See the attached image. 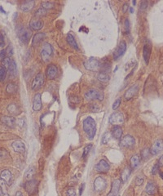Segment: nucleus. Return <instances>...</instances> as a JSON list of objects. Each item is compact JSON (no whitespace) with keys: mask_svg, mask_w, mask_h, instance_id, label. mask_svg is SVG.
<instances>
[{"mask_svg":"<svg viewBox=\"0 0 163 196\" xmlns=\"http://www.w3.org/2000/svg\"><path fill=\"white\" fill-rule=\"evenodd\" d=\"M83 131L85 132L89 140H93L96 134V123L95 121V119L91 116L86 117L83 120Z\"/></svg>","mask_w":163,"mask_h":196,"instance_id":"obj_1","label":"nucleus"},{"mask_svg":"<svg viewBox=\"0 0 163 196\" xmlns=\"http://www.w3.org/2000/svg\"><path fill=\"white\" fill-rule=\"evenodd\" d=\"M53 55V48L48 43H45L42 45L41 50V58L44 62H48Z\"/></svg>","mask_w":163,"mask_h":196,"instance_id":"obj_2","label":"nucleus"},{"mask_svg":"<svg viewBox=\"0 0 163 196\" xmlns=\"http://www.w3.org/2000/svg\"><path fill=\"white\" fill-rule=\"evenodd\" d=\"M84 97L87 101H95V100H99V101H103L105 95L103 92L98 91L96 89H91L85 93Z\"/></svg>","mask_w":163,"mask_h":196,"instance_id":"obj_3","label":"nucleus"},{"mask_svg":"<svg viewBox=\"0 0 163 196\" xmlns=\"http://www.w3.org/2000/svg\"><path fill=\"white\" fill-rule=\"evenodd\" d=\"M17 36L21 43L27 44L31 38V32L26 28L20 27L17 30Z\"/></svg>","mask_w":163,"mask_h":196,"instance_id":"obj_4","label":"nucleus"},{"mask_svg":"<svg viewBox=\"0 0 163 196\" xmlns=\"http://www.w3.org/2000/svg\"><path fill=\"white\" fill-rule=\"evenodd\" d=\"M84 67L87 70L96 72L100 69V62L96 58H90L84 62Z\"/></svg>","mask_w":163,"mask_h":196,"instance_id":"obj_5","label":"nucleus"},{"mask_svg":"<svg viewBox=\"0 0 163 196\" xmlns=\"http://www.w3.org/2000/svg\"><path fill=\"white\" fill-rule=\"evenodd\" d=\"M109 124L115 126H120L124 123V116L121 112H115L112 114L109 117Z\"/></svg>","mask_w":163,"mask_h":196,"instance_id":"obj_6","label":"nucleus"},{"mask_svg":"<svg viewBox=\"0 0 163 196\" xmlns=\"http://www.w3.org/2000/svg\"><path fill=\"white\" fill-rule=\"evenodd\" d=\"M43 84H44V75H42V73H39L33 79L31 88H32L33 91H38V90L42 88Z\"/></svg>","mask_w":163,"mask_h":196,"instance_id":"obj_7","label":"nucleus"},{"mask_svg":"<svg viewBox=\"0 0 163 196\" xmlns=\"http://www.w3.org/2000/svg\"><path fill=\"white\" fill-rule=\"evenodd\" d=\"M0 178L2 179L3 182L8 184V185H11L12 183H13L14 181V177L13 175L11 173V172L8 170V169H5V170H3L1 172V174H0Z\"/></svg>","mask_w":163,"mask_h":196,"instance_id":"obj_8","label":"nucleus"},{"mask_svg":"<svg viewBox=\"0 0 163 196\" xmlns=\"http://www.w3.org/2000/svg\"><path fill=\"white\" fill-rule=\"evenodd\" d=\"M110 169V166L109 163L105 159H101L98 162V163L96 164L95 166V169L97 172H100V173H105L109 170Z\"/></svg>","mask_w":163,"mask_h":196,"instance_id":"obj_9","label":"nucleus"},{"mask_svg":"<svg viewBox=\"0 0 163 196\" xmlns=\"http://www.w3.org/2000/svg\"><path fill=\"white\" fill-rule=\"evenodd\" d=\"M107 186V183L104 177H98L95 179L94 182V190L97 192L103 191L105 190V188Z\"/></svg>","mask_w":163,"mask_h":196,"instance_id":"obj_10","label":"nucleus"},{"mask_svg":"<svg viewBox=\"0 0 163 196\" xmlns=\"http://www.w3.org/2000/svg\"><path fill=\"white\" fill-rule=\"evenodd\" d=\"M37 187H38V181L34 179L28 181L27 182H25V185H24L25 190L30 194H33V193H35L37 191Z\"/></svg>","mask_w":163,"mask_h":196,"instance_id":"obj_11","label":"nucleus"},{"mask_svg":"<svg viewBox=\"0 0 163 196\" xmlns=\"http://www.w3.org/2000/svg\"><path fill=\"white\" fill-rule=\"evenodd\" d=\"M127 50V43L125 41H121L119 43L118 47H117V49L115 50V52L113 53V59L114 60H118L126 52Z\"/></svg>","mask_w":163,"mask_h":196,"instance_id":"obj_12","label":"nucleus"},{"mask_svg":"<svg viewBox=\"0 0 163 196\" xmlns=\"http://www.w3.org/2000/svg\"><path fill=\"white\" fill-rule=\"evenodd\" d=\"M163 150V140L162 139H158L152 144V147L150 149V154L152 155H156L159 154L161 151Z\"/></svg>","mask_w":163,"mask_h":196,"instance_id":"obj_13","label":"nucleus"},{"mask_svg":"<svg viewBox=\"0 0 163 196\" xmlns=\"http://www.w3.org/2000/svg\"><path fill=\"white\" fill-rule=\"evenodd\" d=\"M58 75V69L55 65L51 64L47 67L46 69V75L48 79H55V77Z\"/></svg>","mask_w":163,"mask_h":196,"instance_id":"obj_14","label":"nucleus"},{"mask_svg":"<svg viewBox=\"0 0 163 196\" xmlns=\"http://www.w3.org/2000/svg\"><path fill=\"white\" fill-rule=\"evenodd\" d=\"M120 144H121L122 146L126 147V148H130V147H132L135 146L136 141H135L133 137H131L130 135H127L125 136L124 137H122Z\"/></svg>","mask_w":163,"mask_h":196,"instance_id":"obj_15","label":"nucleus"},{"mask_svg":"<svg viewBox=\"0 0 163 196\" xmlns=\"http://www.w3.org/2000/svg\"><path fill=\"white\" fill-rule=\"evenodd\" d=\"M139 91V86L137 84L136 85H133L131 86L130 88L127 89V92H125L124 97L125 99L127 100V101H130V99H132L133 97L136 96L137 92Z\"/></svg>","mask_w":163,"mask_h":196,"instance_id":"obj_16","label":"nucleus"},{"mask_svg":"<svg viewBox=\"0 0 163 196\" xmlns=\"http://www.w3.org/2000/svg\"><path fill=\"white\" fill-rule=\"evenodd\" d=\"M120 186H121V180L116 179L114 180L112 183L110 192L108 194L107 196H117L120 191Z\"/></svg>","mask_w":163,"mask_h":196,"instance_id":"obj_17","label":"nucleus"},{"mask_svg":"<svg viewBox=\"0 0 163 196\" xmlns=\"http://www.w3.org/2000/svg\"><path fill=\"white\" fill-rule=\"evenodd\" d=\"M0 120L2 124L9 127H14L16 126V119L11 116H3Z\"/></svg>","mask_w":163,"mask_h":196,"instance_id":"obj_18","label":"nucleus"},{"mask_svg":"<svg viewBox=\"0 0 163 196\" xmlns=\"http://www.w3.org/2000/svg\"><path fill=\"white\" fill-rule=\"evenodd\" d=\"M41 94L37 93L33 100V111H39L42 109V98Z\"/></svg>","mask_w":163,"mask_h":196,"instance_id":"obj_19","label":"nucleus"},{"mask_svg":"<svg viewBox=\"0 0 163 196\" xmlns=\"http://www.w3.org/2000/svg\"><path fill=\"white\" fill-rule=\"evenodd\" d=\"M12 149H14V151L17 152V153H20V154H22L25 151V146L24 142L21 141H14L12 145Z\"/></svg>","mask_w":163,"mask_h":196,"instance_id":"obj_20","label":"nucleus"},{"mask_svg":"<svg viewBox=\"0 0 163 196\" xmlns=\"http://www.w3.org/2000/svg\"><path fill=\"white\" fill-rule=\"evenodd\" d=\"M30 28H31L33 31H39L43 27V22L40 20H31L29 24Z\"/></svg>","mask_w":163,"mask_h":196,"instance_id":"obj_21","label":"nucleus"},{"mask_svg":"<svg viewBox=\"0 0 163 196\" xmlns=\"http://www.w3.org/2000/svg\"><path fill=\"white\" fill-rule=\"evenodd\" d=\"M151 51H152V48H151V46H150V45H144V49H143V56H144V60L147 65L149 62L150 56H151Z\"/></svg>","mask_w":163,"mask_h":196,"instance_id":"obj_22","label":"nucleus"},{"mask_svg":"<svg viewBox=\"0 0 163 196\" xmlns=\"http://www.w3.org/2000/svg\"><path fill=\"white\" fill-rule=\"evenodd\" d=\"M45 37H46L45 33H37L32 39V46H37L39 44L45 39Z\"/></svg>","mask_w":163,"mask_h":196,"instance_id":"obj_23","label":"nucleus"},{"mask_svg":"<svg viewBox=\"0 0 163 196\" xmlns=\"http://www.w3.org/2000/svg\"><path fill=\"white\" fill-rule=\"evenodd\" d=\"M111 134L113 136V137H114V138L117 139V140L120 139L122 136V127H120V126H115V127L112 129Z\"/></svg>","mask_w":163,"mask_h":196,"instance_id":"obj_24","label":"nucleus"},{"mask_svg":"<svg viewBox=\"0 0 163 196\" xmlns=\"http://www.w3.org/2000/svg\"><path fill=\"white\" fill-rule=\"evenodd\" d=\"M7 110L8 111L9 113L11 114H14V115H16V114H18L20 113V107L18 106V105L17 104H15V103H11V104H9L8 108H7Z\"/></svg>","mask_w":163,"mask_h":196,"instance_id":"obj_25","label":"nucleus"},{"mask_svg":"<svg viewBox=\"0 0 163 196\" xmlns=\"http://www.w3.org/2000/svg\"><path fill=\"white\" fill-rule=\"evenodd\" d=\"M8 71L9 74L11 75V77H16L17 75V63H16V61H14V60H11V64H10V66L8 67Z\"/></svg>","mask_w":163,"mask_h":196,"instance_id":"obj_26","label":"nucleus"},{"mask_svg":"<svg viewBox=\"0 0 163 196\" xmlns=\"http://www.w3.org/2000/svg\"><path fill=\"white\" fill-rule=\"evenodd\" d=\"M34 1H26L24 2L21 5V10L24 11H31L34 7Z\"/></svg>","mask_w":163,"mask_h":196,"instance_id":"obj_27","label":"nucleus"},{"mask_svg":"<svg viewBox=\"0 0 163 196\" xmlns=\"http://www.w3.org/2000/svg\"><path fill=\"white\" fill-rule=\"evenodd\" d=\"M96 79L100 82H102V83H107L109 81V75L107 74V73H105V72H99L98 74L96 75Z\"/></svg>","mask_w":163,"mask_h":196,"instance_id":"obj_28","label":"nucleus"},{"mask_svg":"<svg viewBox=\"0 0 163 196\" xmlns=\"http://www.w3.org/2000/svg\"><path fill=\"white\" fill-rule=\"evenodd\" d=\"M67 42L69 44V46H71L73 48H74L76 50H78V46H77V43L76 40H75L74 37L71 34H68L66 37Z\"/></svg>","mask_w":163,"mask_h":196,"instance_id":"obj_29","label":"nucleus"},{"mask_svg":"<svg viewBox=\"0 0 163 196\" xmlns=\"http://www.w3.org/2000/svg\"><path fill=\"white\" fill-rule=\"evenodd\" d=\"M130 163L131 169H136V168H138L139 166V163H140V159H139V155H133L132 157H131V159H130Z\"/></svg>","mask_w":163,"mask_h":196,"instance_id":"obj_30","label":"nucleus"},{"mask_svg":"<svg viewBox=\"0 0 163 196\" xmlns=\"http://www.w3.org/2000/svg\"><path fill=\"white\" fill-rule=\"evenodd\" d=\"M156 190H157V187H156L154 183L152 182H149L147 184L146 187H145L146 193L148 194H149V195L154 194L155 192H156Z\"/></svg>","mask_w":163,"mask_h":196,"instance_id":"obj_31","label":"nucleus"},{"mask_svg":"<svg viewBox=\"0 0 163 196\" xmlns=\"http://www.w3.org/2000/svg\"><path fill=\"white\" fill-rule=\"evenodd\" d=\"M6 92L8 94H15L17 92V85L14 83H10L7 85Z\"/></svg>","mask_w":163,"mask_h":196,"instance_id":"obj_32","label":"nucleus"},{"mask_svg":"<svg viewBox=\"0 0 163 196\" xmlns=\"http://www.w3.org/2000/svg\"><path fill=\"white\" fill-rule=\"evenodd\" d=\"M130 175V168H126V169H123V171L122 172V174H121V178H122V182H126L127 181V179L129 178Z\"/></svg>","mask_w":163,"mask_h":196,"instance_id":"obj_33","label":"nucleus"},{"mask_svg":"<svg viewBox=\"0 0 163 196\" xmlns=\"http://www.w3.org/2000/svg\"><path fill=\"white\" fill-rule=\"evenodd\" d=\"M34 174H35V169H34L33 167H31V168H30V169H28L27 171H26V172H25V179H27L28 181L32 180L33 179V176H34Z\"/></svg>","mask_w":163,"mask_h":196,"instance_id":"obj_34","label":"nucleus"},{"mask_svg":"<svg viewBox=\"0 0 163 196\" xmlns=\"http://www.w3.org/2000/svg\"><path fill=\"white\" fill-rule=\"evenodd\" d=\"M42 8L46 9H52L55 8V3H52V2H42L41 3Z\"/></svg>","mask_w":163,"mask_h":196,"instance_id":"obj_35","label":"nucleus"},{"mask_svg":"<svg viewBox=\"0 0 163 196\" xmlns=\"http://www.w3.org/2000/svg\"><path fill=\"white\" fill-rule=\"evenodd\" d=\"M110 137H111V133H105L104 135H103L102 137V139H101V143L103 144V145H106V144L108 143V141H109V140H110Z\"/></svg>","mask_w":163,"mask_h":196,"instance_id":"obj_36","label":"nucleus"},{"mask_svg":"<svg viewBox=\"0 0 163 196\" xmlns=\"http://www.w3.org/2000/svg\"><path fill=\"white\" fill-rule=\"evenodd\" d=\"M6 75H7V69L3 66H0V82L5 79Z\"/></svg>","mask_w":163,"mask_h":196,"instance_id":"obj_37","label":"nucleus"},{"mask_svg":"<svg viewBox=\"0 0 163 196\" xmlns=\"http://www.w3.org/2000/svg\"><path fill=\"white\" fill-rule=\"evenodd\" d=\"M92 148V144H88L87 146H85L84 149H83V158H86L87 155H88L89 152Z\"/></svg>","mask_w":163,"mask_h":196,"instance_id":"obj_38","label":"nucleus"},{"mask_svg":"<svg viewBox=\"0 0 163 196\" xmlns=\"http://www.w3.org/2000/svg\"><path fill=\"white\" fill-rule=\"evenodd\" d=\"M151 155L150 154V149H144L142 151H141V156L144 159H146L148 158L149 157V155Z\"/></svg>","mask_w":163,"mask_h":196,"instance_id":"obj_39","label":"nucleus"},{"mask_svg":"<svg viewBox=\"0 0 163 196\" xmlns=\"http://www.w3.org/2000/svg\"><path fill=\"white\" fill-rule=\"evenodd\" d=\"M121 103H122V99H121V97H119V98H118V99L113 102V106H112V108H113V111H115V110H117L118 108L120 106V105H121Z\"/></svg>","mask_w":163,"mask_h":196,"instance_id":"obj_40","label":"nucleus"},{"mask_svg":"<svg viewBox=\"0 0 163 196\" xmlns=\"http://www.w3.org/2000/svg\"><path fill=\"white\" fill-rule=\"evenodd\" d=\"M46 13H47L46 10H45L44 8H39V10H38V11H36V13H35V16H36V17H44L45 15H46Z\"/></svg>","mask_w":163,"mask_h":196,"instance_id":"obj_41","label":"nucleus"},{"mask_svg":"<svg viewBox=\"0 0 163 196\" xmlns=\"http://www.w3.org/2000/svg\"><path fill=\"white\" fill-rule=\"evenodd\" d=\"M11 59H10L9 57H6L3 61V66H4L6 69H8L9 66H10V64H11Z\"/></svg>","mask_w":163,"mask_h":196,"instance_id":"obj_42","label":"nucleus"},{"mask_svg":"<svg viewBox=\"0 0 163 196\" xmlns=\"http://www.w3.org/2000/svg\"><path fill=\"white\" fill-rule=\"evenodd\" d=\"M148 8V2L147 1H142L140 3V7H139V11H144Z\"/></svg>","mask_w":163,"mask_h":196,"instance_id":"obj_43","label":"nucleus"},{"mask_svg":"<svg viewBox=\"0 0 163 196\" xmlns=\"http://www.w3.org/2000/svg\"><path fill=\"white\" fill-rule=\"evenodd\" d=\"M67 196H77L76 194V191L74 188H69L68 190H67Z\"/></svg>","mask_w":163,"mask_h":196,"instance_id":"obj_44","label":"nucleus"},{"mask_svg":"<svg viewBox=\"0 0 163 196\" xmlns=\"http://www.w3.org/2000/svg\"><path fill=\"white\" fill-rule=\"evenodd\" d=\"M136 183L137 185H141L144 183V177L143 176H137L136 179Z\"/></svg>","mask_w":163,"mask_h":196,"instance_id":"obj_45","label":"nucleus"},{"mask_svg":"<svg viewBox=\"0 0 163 196\" xmlns=\"http://www.w3.org/2000/svg\"><path fill=\"white\" fill-rule=\"evenodd\" d=\"M69 101L70 102L74 103V104H77L80 101V100H79V97H76V96H73V97H69Z\"/></svg>","mask_w":163,"mask_h":196,"instance_id":"obj_46","label":"nucleus"},{"mask_svg":"<svg viewBox=\"0 0 163 196\" xmlns=\"http://www.w3.org/2000/svg\"><path fill=\"white\" fill-rule=\"evenodd\" d=\"M90 109H91V111H93V112H97V111H99V110H100V107L98 106L97 104H92V105L90 106Z\"/></svg>","mask_w":163,"mask_h":196,"instance_id":"obj_47","label":"nucleus"},{"mask_svg":"<svg viewBox=\"0 0 163 196\" xmlns=\"http://www.w3.org/2000/svg\"><path fill=\"white\" fill-rule=\"evenodd\" d=\"M124 25H125V29H126V31H127V33L129 32L130 31V21H129V20L126 19L124 22Z\"/></svg>","mask_w":163,"mask_h":196,"instance_id":"obj_48","label":"nucleus"},{"mask_svg":"<svg viewBox=\"0 0 163 196\" xmlns=\"http://www.w3.org/2000/svg\"><path fill=\"white\" fill-rule=\"evenodd\" d=\"M159 168H160V167L158 165V163H157V164H155L152 169V174H153V175H156V174L158 173V172H159Z\"/></svg>","mask_w":163,"mask_h":196,"instance_id":"obj_49","label":"nucleus"},{"mask_svg":"<svg viewBox=\"0 0 163 196\" xmlns=\"http://www.w3.org/2000/svg\"><path fill=\"white\" fill-rule=\"evenodd\" d=\"M5 45V42H4V36L3 34L0 33V47H3Z\"/></svg>","mask_w":163,"mask_h":196,"instance_id":"obj_50","label":"nucleus"},{"mask_svg":"<svg viewBox=\"0 0 163 196\" xmlns=\"http://www.w3.org/2000/svg\"><path fill=\"white\" fill-rule=\"evenodd\" d=\"M6 50H2L0 52V61H3L6 58Z\"/></svg>","mask_w":163,"mask_h":196,"instance_id":"obj_51","label":"nucleus"},{"mask_svg":"<svg viewBox=\"0 0 163 196\" xmlns=\"http://www.w3.org/2000/svg\"><path fill=\"white\" fill-rule=\"evenodd\" d=\"M12 47L11 46H10V47H8L7 49H6V53L8 54V56H11L13 53H12Z\"/></svg>","mask_w":163,"mask_h":196,"instance_id":"obj_52","label":"nucleus"},{"mask_svg":"<svg viewBox=\"0 0 163 196\" xmlns=\"http://www.w3.org/2000/svg\"><path fill=\"white\" fill-rule=\"evenodd\" d=\"M158 165L159 166V167H163V155L159 158L158 162Z\"/></svg>","mask_w":163,"mask_h":196,"instance_id":"obj_53","label":"nucleus"},{"mask_svg":"<svg viewBox=\"0 0 163 196\" xmlns=\"http://www.w3.org/2000/svg\"><path fill=\"white\" fill-rule=\"evenodd\" d=\"M84 188H85V184L83 183V185H81L80 189H79V195H80V196L82 195V194H83V191H84Z\"/></svg>","mask_w":163,"mask_h":196,"instance_id":"obj_54","label":"nucleus"},{"mask_svg":"<svg viewBox=\"0 0 163 196\" xmlns=\"http://www.w3.org/2000/svg\"><path fill=\"white\" fill-rule=\"evenodd\" d=\"M128 8H129V6H128V4L125 3L124 5H123V8H122V11H123V12H127V10H128Z\"/></svg>","mask_w":163,"mask_h":196,"instance_id":"obj_55","label":"nucleus"},{"mask_svg":"<svg viewBox=\"0 0 163 196\" xmlns=\"http://www.w3.org/2000/svg\"><path fill=\"white\" fill-rule=\"evenodd\" d=\"M15 196H23V194L20 191H17L16 194H15Z\"/></svg>","mask_w":163,"mask_h":196,"instance_id":"obj_56","label":"nucleus"},{"mask_svg":"<svg viewBox=\"0 0 163 196\" xmlns=\"http://www.w3.org/2000/svg\"><path fill=\"white\" fill-rule=\"evenodd\" d=\"M159 174H160V177L163 179V172H159Z\"/></svg>","mask_w":163,"mask_h":196,"instance_id":"obj_57","label":"nucleus"},{"mask_svg":"<svg viewBox=\"0 0 163 196\" xmlns=\"http://www.w3.org/2000/svg\"><path fill=\"white\" fill-rule=\"evenodd\" d=\"M133 11H134V9H133V8H130V13H133Z\"/></svg>","mask_w":163,"mask_h":196,"instance_id":"obj_58","label":"nucleus"},{"mask_svg":"<svg viewBox=\"0 0 163 196\" xmlns=\"http://www.w3.org/2000/svg\"><path fill=\"white\" fill-rule=\"evenodd\" d=\"M132 3H133V4H134V5H136V1H133V2H132Z\"/></svg>","mask_w":163,"mask_h":196,"instance_id":"obj_59","label":"nucleus"}]
</instances>
